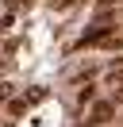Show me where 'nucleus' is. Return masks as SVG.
<instances>
[{
	"instance_id": "f257e3e1",
	"label": "nucleus",
	"mask_w": 123,
	"mask_h": 127,
	"mask_svg": "<svg viewBox=\"0 0 123 127\" xmlns=\"http://www.w3.org/2000/svg\"><path fill=\"white\" fill-rule=\"evenodd\" d=\"M112 116H115V100H92L85 123L89 127H104V123H112Z\"/></svg>"
},
{
	"instance_id": "f03ea898",
	"label": "nucleus",
	"mask_w": 123,
	"mask_h": 127,
	"mask_svg": "<svg viewBox=\"0 0 123 127\" xmlns=\"http://www.w3.org/2000/svg\"><path fill=\"white\" fill-rule=\"evenodd\" d=\"M104 85H108V89H112V93L123 100V69H115V65H112V69L104 73Z\"/></svg>"
},
{
	"instance_id": "7ed1b4c3",
	"label": "nucleus",
	"mask_w": 123,
	"mask_h": 127,
	"mask_svg": "<svg viewBox=\"0 0 123 127\" xmlns=\"http://www.w3.org/2000/svg\"><path fill=\"white\" fill-rule=\"evenodd\" d=\"M4 8H19V0H4Z\"/></svg>"
},
{
	"instance_id": "20e7f679",
	"label": "nucleus",
	"mask_w": 123,
	"mask_h": 127,
	"mask_svg": "<svg viewBox=\"0 0 123 127\" xmlns=\"http://www.w3.org/2000/svg\"><path fill=\"white\" fill-rule=\"evenodd\" d=\"M69 4H73V0H62V4H58V8H69Z\"/></svg>"
},
{
	"instance_id": "39448f33",
	"label": "nucleus",
	"mask_w": 123,
	"mask_h": 127,
	"mask_svg": "<svg viewBox=\"0 0 123 127\" xmlns=\"http://www.w3.org/2000/svg\"><path fill=\"white\" fill-rule=\"evenodd\" d=\"M104 4H123V0H104Z\"/></svg>"
},
{
	"instance_id": "423d86ee",
	"label": "nucleus",
	"mask_w": 123,
	"mask_h": 127,
	"mask_svg": "<svg viewBox=\"0 0 123 127\" xmlns=\"http://www.w3.org/2000/svg\"><path fill=\"white\" fill-rule=\"evenodd\" d=\"M115 69H123V58H119V62H115Z\"/></svg>"
},
{
	"instance_id": "0eeeda50",
	"label": "nucleus",
	"mask_w": 123,
	"mask_h": 127,
	"mask_svg": "<svg viewBox=\"0 0 123 127\" xmlns=\"http://www.w3.org/2000/svg\"><path fill=\"white\" fill-rule=\"evenodd\" d=\"M0 100H4V93H0Z\"/></svg>"
}]
</instances>
